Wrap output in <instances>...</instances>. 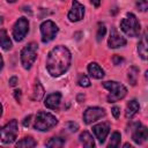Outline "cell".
<instances>
[{"mask_svg": "<svg viewBox=\"0 0 148 148\" xmlns=\"http://www.w3.org/2000/svg\"><path fill=\"white\" fill-rule=\"evenodd\" d=\"M71 65V52L64 45H58L53 47L46 59V68L47 72L57 77L62 75Z\"/></svg>", "mask_w": 148, "mask_h": 148, "instance_id": "obj_1", "label": "cell"}, {"mask_svg": "<svg viewBox=\"0 0 148 148\" xmlns=\"http://www.w3.org/2000/svg\"><path fill=\"white\" fill-rule=\"evenodd\" d=\"M120 28L130 37H138L141 31V25L136 16L132 13H127L126 17L120 21Z\"/></svg>", "mask_w": 148, "mask_h": 148, "instance_id": "obj_2", "label": "cell"}, {"mask_svg": "<svg viewBox=\"0 0 148 148\" xmlns=\"http://www.w3.org/2000/svg\"><path fill=\"white\" fill-rule=\"evenodd\" d=\"M103 87L110 91V94L108 96V102H110V103H113V102H117V101L124 98L127 94V89L125 88V86H123L116 81H105V82H103Z\"/></svg>", "mask_w": 148, "mask_h": 148, "instance_id": "obj_3", "label": "cell"}, {"mask_svg": "<svg viewBox=\"0 0 148 148\" xmlns=\"http://www.w3.org/2000/svg\"><path fill=\"white\" fill-rule=\"evenodd\" d=\"M57 123H58V120H57V118L53 114L47 113V112L39 111L36 114V120H35L34 127L37 131L45 132V131H49L50 128L54 127L57 125Z\"/></svg>", "mask_w": 148, "mask_h": 148, "instance_id": "obj_4", "label": "cell"}, {"mask_svg": "<svg viewBox=\"0 0 148 148\" xmlns=\"http://www.w3.org/2000/svg\"><path fill=\"white\" fill-rule=\"evenodd\" d=\"M38 45L36 43H29L25 45L21 52V64L24 69H30L32 64L37 58Z\"/></svg>", "mask_w": 148, "mask_h": 148, "instance_id": "obj_5", "label": "cell"}, {"mask_svg": "<svg viewBox=\"0 0 148 148\" xmlns=\"http://www.w3.org/2000/svg\"><path fill=\"white\" fill-rule=\"evenodd\" d=\"M17 136V121L15 119L7 123L0 128V139L3 143H12Z\"/></svg>", "mask_w": 148, "mask_h": 148, "instance_id": "obj_6", "label": "cell"}, {"mask_svg": "<svg viewBox=\"0 0 148 148\" xmlns=\"http://www.w3.org/2000/svg\"><path fill=\"white\" fill-rule=\"evenodd\" d=\"M40 34H42V42L49 43L51 42L58 34V27L54 22L47 20L40 24Z\"/></svg>", "mask_w": 148, "mask_h": 148, "instance_id": "obj_7", "label": "cell"}, {"mask_svg": "<svg viewBox=\"0 0 148 148\" xmlns=\"http://www.w3.org/2000/svg\"><path fill=\"white\" fill-rule=\"evenodd\" d=\"M29 30V22L25 17H20L13 27V37L16 42H21Z\"/></svg>", "mask_w": 148, "mask_h": 148, "instance_id": "obj_8", "label": "cell"}, {"mask_svg": "<svg viewBox=\"0 0 148 148\" xmlns=\"http://www.w3.org/2000/svg\"><path fill=\"white\" fill-rule=\"evenodd\" d=\"M103 116H105V111L102 108H88L84 113H83V120L86 124H91L96 120H98L99 118H102Z\"/></svg>", "mask_w": 148, "mask_h": 148, "instance_id": "obj_9", "label": "cell"}, {"mask_svg": "<svg viewBox=\"0 0 148 148\" xmlns=\"http://www.w3.org/2000/svg\"><path fill=\"white\" fill-rule=\"evenodd\" d=\"M84 16V7L81 5L77 0H73L72 3V9L68 13V18L71 22H77L82 20Z\"/></svg>", "mask_w": 148, "mask_h": 148, "instance_id": "obj_10", "label": "cell"}, {"mask_svg": "<svg viewBox=\"0 0 148 148\" xmlns=\"http://www.w3.org/2000/svg\"><path fill=\"white\" fill-rule=\"evenodd\" d=\"M108 44H109V46L111 49H117V47L125 46L126 45V39L118 34V31L116 30V28H111Z\"/></svg>", "mask_w": 148, "mask_h": 148, "instance_id": "obj_11", "label": "cell"}, {"mask_svg": "<svg viewBox=\"0 0 148 148\" xmlns=\"http://www.w3.org/2000/svg\"><path fill=\"white\" fill-rule=\"evenodd\" d=\"M109 131H110V126H109V124H105V123L97 124L92 127V132L101 143H103L105 141V139L109 134Z\"/></svg>", "mask_w": 148, "mask_h": 148, "instance_id": "obj_12", "label": "cell"}, {"mask_svg": "<svg viewBox=\"0 0 148 148\" xmlns=\"http://www.w3.org/2000/svg\"><path fill=\"white\" fill-rule=\"evenodd\" d=\"M148 138V131H147V127L146 126H142V125H138L136 128L133 131V134H132V139L135 143L138 145H141Z\"/></svg>", "mask_w": 148, "mask_h": 148, "instance_id": "obj_13", "label": "cell"}, {"mask_svg": "<svg viewBox=\"0 0 148 148\" xmlns=\"http://www.w3.org/2000/svg\"><path fill=\"white\" fill-rule=\"evenodd\" d=\"M60 99H61V94L58 92V91H56V92L50 94V95L46 97L44 104H45L46 108H49V109H51V110H56V109H58L59 105H60Z\"/></svg>", "mask_w": 148, "mask_h": 148, "instance_id": "obj_14", "label": "cell"}, {"mask_svg": "<svg viewBox=\"0 0 148 148\" xmlns=\"http://www.w3.org/2000/svg\"><path fill=\"white\" fill-rule=\"evenodd\" d=\"M139 109H140V105H139L138 101H135V99H132V101H130V102L127 103V105H126L125 117H126L127 119H131L132 117H134V116L138 113Z\"/></svg>", "mask_w": 148, "mask_h": 148, "instance_id": "obj_15", "label": "cell"}, {"mask_svg": "<svg viewBox=\"0 0 148 148\" xmlns=\"http://www.w3.org/2000/svg\"><path fill=\"white\" fill-rule=\"evenodd\" d=\"M88 72L94 79H102L104 76V71L97 62H90L88 65Z\"/></svg>", "mask_w": 148, "mask_h": 148, "instance_id": "obj_16", "label": "cell"}, {"mask_svg": "<svg viewBox=\"0 0 148 148\" xmlns=\"http://www.w3.org/2000/svg\"><path fill=\"white\" fill-rule=\"evenodd\" d=\"M0 46L5 50V51H8L12 49V40L10 38L8 37L7 35V31L5 29H1L0 30Z\"/></svg>", "mask_w": 148, "mask_h": 148, "instance_id": "obj_17", "label": "cell"}, {"mask_svg": "<svg viewBox=\"0 0 148 148\" xmlns=\"http://www.w3.org/2000/svg\"><path fill=\"white\" fill-rule=\"evenodd\" d=\"M79 139H80V142H81L84 147H87V148H92V147L95 146V142H94L92 136H91V135L89 134V132H87V131L82 132V133L80 134Z\"/></svg>", "mask_w": 148, "mask_h": 148, "instance_id": "obj_18", "label": "cell"}, {"mask_svg": "<svg viewBox=\"0 0 148 148\" xmlns=\"http://www.w3.org/2000/svg\"><path fill=\"white\" fill-rule=\"evenodd\" d=\"M138 52H139V56L143 60L147 59V39H146V35L142 36L141 40L138 44Z\"/></svg>", "mask_w": 148, "mask_h": 148, "instance_id": "obj_19", "label": "cell"}, {"mask_svg": "<svg viewBox=\"0 0 148 148\" xmlns=\"http://www.w3.org/2000/svg\"><path fill=\"white\" fill-rule=\"evenodd\" d=\"M43 96H44V88H43V86L40 84V82L37 81L36 84H35V88H34L31 98H32L34 101H39V99H42Z\"/></svg>", "mask_w": 148, "mask_h": 148, "instance_id": "obj_20", "label": "cell"}, {"mask_svg": "<svg viewBox=\"0 0 148 148\" xmlns=\"http://www.w3.org/2000/svg\"><path fill=\"white\" fill-rule=\"evenodd\" d=\"M37 145V142L31 138V136H27L23 138L21 141H18L16 143V147H25V148H30V147H35Z\"/></svg>", "mask_w": 148, "mask_h": 148, "instance_id": "obj_21", "label": "cell"}, {"mask_svg": "<svg viewBox=\"0 0 148 148\" xmlns=\"http://www.w3.org/2000/svg\"><path fill=\"white\" fill-rule=\"evenodd\" d=\"M138 74H139V68L135 67V66H132L128 71V81L132 86H135L136 84V81H138Z\"/></svg>", "mask_w": 148, "mask_h": 148, "instance_id": "obj_22", "label": "cell"}, {"mask_svg": "<svg viewBox=\"0 0 148 148\" xmlns=\"http://www.w3.org/2000/svg\"><path fill=\"white\" fill-rule=\"evenodd\" d=\"M65 143V140L61 138H51L46 142V147H52V148H60Z\"/></svg>", "mask_w": 148, "mask_h": 148, "instance_id": "obj_23", "label": "cell"}, {"mask_svg": "<svg viewBox=\"0 0 148 148\" xmlns=\"http://www.w3.org/2000/svg\"><path fill=\"white\" fill-rule=\"evenodd\" d=\"M120 139H121L120 133L119 132H113L112 135H111V139H110V142H109L108 147L109 148H116V147H118L119 143H120Z\"/></svg>", "mask_w": 148, "mask_h": 148, "instance_id": "obj_24", "label": "cell"}, {"mask_svg": "<svg viewBox=\"0 0 148 148\" xmlns=\"http://www.w3.org/2000/svg\"><path fill=\"white\" fill-rule=\"evenodd\" d=\"M77 83H79L80 87H84V88L90 86V81H89L88 76L84 75V74H79V76H77Z\"/></svg>", "mask_w": 148, "mask_h": 148, "instance_id": "obj_25", "label": "cell"}, {"mask_svg": "<svg viewBox=\"0 0 148 148\" xmlns=\"http://www.w3.org/2000/svg\"><path fill=\"white\" fill-rule=\"evenodd\" d=\"M136 7L141 12H146L148 8V2L147 0H136Z\"/></svg>", "mask_w": 148, "mask_h": 148, "instance_id": "obj_26", "label": "cell"}, {"mask_svg": "<svg viewBox=\"0 0 148 148\" xmlns=\"http://www.w3.org/2000/svg\"><path fill=\"white\" fill-rule=\"evenodd\" d=\"M65 127H66L69 132H76V131L79 130V125H77L76 123H74V121H68V123H66Z\"/></svg>", "mask_w": 148, "mask_h": 148, "instance_id": "obj_27", "label": "cell"}, {"mask_svg": "<svg viewBox=\"0 0 148 148\" xmlns=\"http://www.w3.org/2000/svg\"><path fill=\"white\" fill-rule=\"evenodd\" d=\"M105 32H106V29H105V27H104V25H101V27L98 28V31H97V35H96V37H97V40H98V42H101V40L103 39V37H104Z\"/></svg>", "mask_w": 148, "mask_h": 148, "instance_id": "obj_28", "label": "cell"}, {"mask_svg": "<svg viewBox=\"0 0 148 148\" xmlns=\"http://www.w3.org/2000/svg\"><path fill=\"white\" fill-rule=\"evenodd\" d=\"M112 61H113L114 65L118 66V65H120V64L124 61V59H123L121 57H119V56H113V57H112Z\"/></svg>", "mask_w": 148, "mask_h": 148, "instance_id": "obj_29", "label": "cell"}, {"mask_svg": "<svg viewBox=\"0 0 148 148\" xmlns=\"http://www.w3.org/2000/svg\"><path fill=\"white\" fill-rule=\"evenodd\" d=\"M111 112H112V114H113L114 118H119V116H120V109L118 106H113L111 109Z\"/></svg>", "mask_w": 148, "mask_h": 148, "instance_id": "obj_30", "label": "cell"}, {"mask_svg": "<svg viewBox=\"0 0 148 148\" xmlns=\"http://www.w3.org/2000/svg\"><path fill=\"white\" fill-rule=\"evenodd\" d=\"M16 84H17V77H16V76L10 77V79H9V86H10V87H15Z\"/></svg>", "mask_w": 148, "mask_h": 148, "instance_id": "obj_31", "label": "cell"}, {"mask_svg": "<svg viewBox=\"0 0 148 148\" xmlns=\"http://www.w3.org/2000/svg\"><path fill=\"white\" fill-rule=\"evenodd\" d=\"M30 119H31V116H28V117L24 118V120H23V126H24V127H29V125H30Z\"/></svg>", "mask_w": 148, "mask_h": 148, "instance_id": "obj_32", "label": "cell"}, {"mask_svg": "<svg viewBox=\"0 0 148 148\" xmlns=\"http://www.w3.org/2000/svg\"><path fill=\"white\" fill-rule=\"evenodd\" d=\"M14 95H15L16 101L20 102V99H21V90H15V91H14Z\"/></svg>", "mask_w": 148, "mask_h": 148, "instance_id": "obj_33", "label": "cell"}, {"mask_svg": "<svg viewBox=\"0 0 148 148\" xmlns=\"http://www.w3.org/2000/svg\"><path fill=\"white\" fill-rule=\"evenodd\" d=\"M91 1V3L94 5V6H96V7H98L99 5H101V0H90Z\"/></svg>", "mask_w": 148, "mask_h": 148, "instance_id": "obj_34", "label": "cell"}, {"mask_svg": "<svg viewBox=\"0 0 148 148\" xmlns=\"http://www.w3.org/2000/svg\"><path fill=\"white\" fill-rule=\"evenodd\" d=\"M2 66H3V60H2V57L0 56V71H1V68H2Z\"/></svg>", "mask_w": 148, "mask_h": 148, "instance_id": "obj_35", "label": "cell"}, {"mask_svg": "<svg viewBox=\"0 0 148 148\" xmlns=\"http://www.w3.org/2000/svg\"><path fill=\"white\" fill-rule=\"evenodd\" d=\"M124 147H125V148H127V147H130V148H131L132 146H131L130 143H125V145H124Z\"/></svg>", "mask_w": 148, "mask_h": 148, "instance_id": "obj_36", "label": "cell"}, {"mask_svg": "<svg viewBox=\"0 0 148 148\" xmlns=\"http://www.w3.org/2000/svg\"><path fill=\"white\" fill-rule=\"evenodd\" d=\"M2 23H3V20H2V17H1V16H0V27H1V25H2Z\"/></svg>", "mask_w": 148, "mask_h": 148, "instance_id": "obj_37", "label": "cell"}, {"mask_svg": "<svg viewBox=\"0 0 148 148\" xmlns=\"http://www.w3.org/2000/svg\"><path fill=\"white\" fill-rule=\"evenodd\" d=\"M1 114H2V105L0 104V117H1Z\"/></svg>", "mask_w": 148, "mask_h": 148, "instance_id": "obj_38", "label": "cell"}, {"mask_svg": "<svg viewBox=\"0 0 148 148\" xmlns=\"http://www.w3.org/2000/svg\"><path fill=\"white\" fill-rule=\"evenodd\" d=\"M7 1H9V2H15L16 0H7Z\"/></svg>", "mask_w": 148, "mask_h": 148, "instance_id": "obj_39", "label": "cell"}]
</instances>
